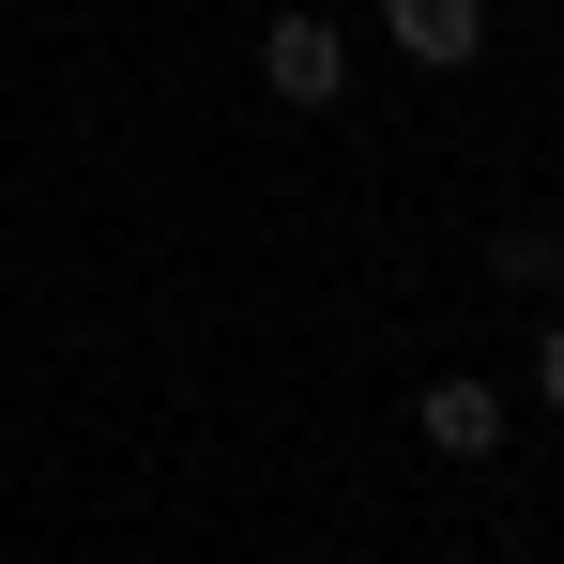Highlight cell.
<instances>
[{"mask_svg":"<svg viewBox=\"0 0 564 564\" xmlns=\"http://www.w3.org/2000/svg\"><path fill=\"white\" fill-rule=\"evenodd\" d=\"M260 93H275V107H336V93H351V46H336L321 0H290L275 31H260Z\"/></svg>","mask_w":564,"mask_h":564,"instance_id":"cell-1","label":"cell"},{"mask_svg":"<svg viewBox=\"0 0 564 564\" xmlns=\"http://www.w3.org/2000/svg\"><path fill=\"white\" fill-rule=\"evenodd\" d=\"M488 275H503V290H564V229H550V214H503Z\"/></svg>","mask_w":564,"mask_h":564,"instance_id":"cell-4","label":"cell"},{"mask_svg":"<svg viewBox=\"0 0 564 564\" xmlns=\"http://www.w3.org/2000/svg\"><path fill=\"white\" fill-rule=\"evenodd\" d=\"M381 31H397V62H427V77L488 62V0H381Z\"/></svg>","mask_w":564,"mask_h":564,"instance_id":"cell-2","label":"cell"},{"mask_svg":"<svg viewBox=\"0 0 564 564\" xmlns=\"http://www.w3.org/2000/svg\"><path fill=\"white\" fill-rule=\"evenodd\" d=\"M534 397L564 412V305H550V336H534Z\"/></svg>","mask_w":564,"mask_h":564,"instance_id":"cell-5","label":"cell"},{"mask_svg":"<svg viewBox=\"0 0 564 564\" xmlns=\"http://www.w3.org/2000/svg\"><path fill=\"white\" fill-rule=\"evenodd\" d=\"M412 427H427V458H503V397H488V381H427V397H412Z\"/></svg>","mask_w":564,"mask_h":564,"instance_id":"cell-3","label":"cell"}]
</instances>
